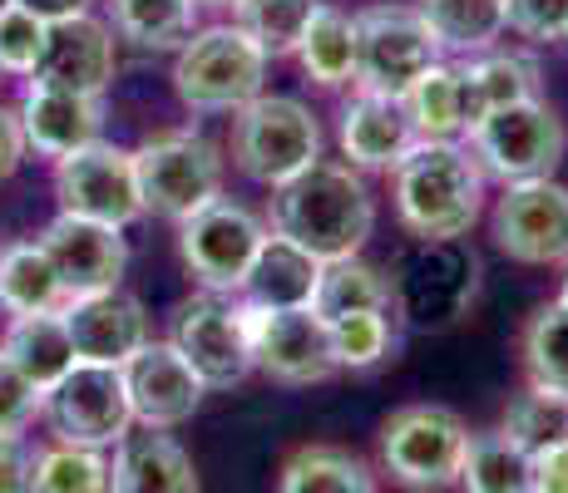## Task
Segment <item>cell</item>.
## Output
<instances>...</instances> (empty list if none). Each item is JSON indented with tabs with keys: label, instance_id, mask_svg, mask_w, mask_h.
Returning <instances> with one entry per match:
<instances>
[{
	"label": "cell",
	"instance_id": "obj_1",
	"mask_svg": "<svg viewBox=\"0 0 568 493\" xmlns=\"http://www.w3.org/2000/svg\"><path fill=\"white\" fill-rule=\"evenodd\" d=\"M376 227V197L352 163L316 158L307 173L272 193V233L312 251L316 261L362 257Z\"/></svg>",
	"mask_w": 568,
	"mask_h": 493
},
{
	"label": "cell",
	"instance_id": "obj_2",
	"mask_svg": "<svg viewBox=\"0 0 568 493\" xmlns=\"http://www.w3.org/2000/svg\"><path fill=\"white\" fill-rule=\"evenodd\" d=\"M396 213L410 237H465L485 213V168L460 138H415L396 163Z\"/></svg>",
	"mask_w": 568,
	"mask_h": 493
},
{
	"label": "cell",
	"instance_id": "obj_3",
	"mask_svg": "<svg viewBox=\"0 0 568 493\" xmlns=\"http://www.w3.org/2000/svg\"><path fill=\"white\" fill-rule=\"evenodd\" d=\"M485 261L465 237H440V243H420L390 267V301L396 316L420 331H445V326L465 321L469 306L479 296Z\"/></svg>",
	"mask_w": 568,
	"mask_h": 493
},
{
	"label": "cell",
	"instance_id": "obj_4",
	"mask_svg": "<svg viewBox=\"0 0 568 493\" xmlns=\"http://www.w3.org/2000/svg\"><path fill=\"white\" fill-rule=\"evenodd\" d=\"M233 168L243 178L277 193L297 173H307L322 158V124L302 99L292 94H257L233 114Z\"/></svg>",
	"mask_w": 568,
	"mask_h": 493
},
{
	"label": "cell",
	"instance_id": "obj_5",
	"mask_svg": "<svg viewBox=\"0 0 568 493\" xmlns=\"http://www.w3.org/2000/svg\"><path fill=\"white\" fill-rule=\"evenodd\" d=\"M267 80V54L237 25H203L179 45L173 94L193 114H237L253 104Z\"/></svg>",
	"mask_w": 568,
	"mask_h": 493
},
{
	"label": "cell",
	"instance_id": "obj_6",
	"mask_svg": "<svg viewBox=\"0 0 568 493\" xmlns=\"http://www.w3.org/2000/svg\"><path fill=\"white\" fill-rule=\"evenodd\" d=\"M465 144L479 158L485 178H499V183L554 178V168L564 163V148H568V129L559 109L539 94V99H524V104L489 109L465 134Z\"/></svg>",
	"mask_w": 568,
	"mask_h": 493
},
{
	"label": "cell",
	"instance_id": "obj_7",
	"mask_svg": "<svg viewBox=\"0 0 568 493\" xmlns=\"http://www.w3.org/2000/svg\"><path fill=\"white\" fill-rule=\"evenodd\" d=\"M134 178L144 213L183 223L223 193V153L199 129H169L134 148Z\"/></svg>",
	"mask_w": 568,
	"mask_h": 493
},
{
	"label": "cell",
	"instance_id": "obj_8",
	"mask_svg": "<svg viewBox=\"0 0 568 493\" xmlns=\"http://www.w3.org/2000/svg\"><path fill=\"white\" fill-rule=\"evenodd\" d=\"M469 424L445 404H406L381 424V469L410 493H440L460 479Z\"/></svg>",
	"mask_w": 568,
	"mask_h": 493
},
{
	"label": "cell",
	"instance_id": "obj_9",
	"mask_svg": "<svg viewBox=\"0 0 568 493\" xmlns=\"http://www.w3.org/2000/svg\"><path fill=\"white\" fill-rule=\"evenodd\" d=\"M262 243H267V223L253 207L233 203L223 193L179 223V257L199 277L203 291H223V296L243 291L247 267H253Z\"/></svg>",
	"mask_w": 568,
	"mask_h": 493
},
{
	"label": "cell",
	"instance_id": "obj_10",
	"mask_svg": "<svg viewBox=\"0 0 568 493\" xmlns=\"http://www.w3.org/2000/svg\"><path fill=\"white\" fill-rule=\"evenodd\" d=\"M435 60L445 50L415 6H371L356 16V90L400 99Z\"/></svg>",
	"mask_w": 568,
	"mask_h": 493
},
{
	"label": "cell",
	"instance_id": "obj_11",
	"mask_svg": "<svg viewBox=\"0 0 568 493\" xmlns=\"http://www.w3.org/2000/svg\"><path fill=\"white\" fill-rule=\"evenodd\" d=\"M40 420L60 444H90V449H114L134 430V410H129V390L119 366H90L74 360V370L60 386L45 390L40 400Z\"/></svg>",
	"mask_w": 568,
	"mask_h": 493
},
{
	"label": "cell",
	"instance_id": "obj_12",
	"mask_svg": "<svg viewBox=\"0 0 568 493\" xmlns=\"http://www.w3.org/2000/svg\"><path fill=\"white\" fill-rule=\"evenodd\" d=\"M237 311H243L247 341H253V366L262 376H272L277 386H322V380L336 376L332 331H326V321L312 306L272 311V306L237 296Z\"/></svg>",
	"mask_w": 568,
	"mask_h": 493
},
{
	"label": "cell",
	"instance_id": "obj_13",
	"mask_svg": "<svg viewBox=\"0 0 568 493\" xmlns=\"http://www.w3.org/2000/svg\"><path fill=\"white\" fill-rule=\"evenodd\" d=\"M169 341L179 346V356L189 360L193 376L207 390H233L257 370L243 311H237V296L199 291L193 301H183L179 316H173Z\"/></svg>",
	"mask_w": 568,
	"mask_h": 493
},
{
	"label": "cell",
	"instance_id": "obj_14",
	"mask_svg": "<svg viewBox=\"0 0 568 493\" xmlns=\"http://www.w3.org/2000/svg\"><path fill=\"white\" fill-rule=\"evenodd\" d=\"M489 233L495 247L524 267H568V188L554 178L505 183Z\"/></svg>",
	"mask_w": 568,
	"mask_h": 493
},
{
	"label": "cell",
	"instance_id": "obj_15",
	"mask_svg": "<svg viewBox=\"0 0 568 493\" xmlns=\"http://www.w3.org/2000/svg\"><path fill=\"white\" fill-rule=\"evenodd\" d=\"M54 197H60V213L90 217V223H109V227L139 223L144 197H139V178H134V148L94 138L90 148L60 158L54 163Z\"/></svg>",
	"mask_w": 568,
	"mask_h": 493
},
{
	"label": "cell",
	"instance_id": "obj_16",
	"mask_svg": "<svg viewBox=\"0 0 568 493\" xmlns=\"http://www.w3.org/2000/svg\"><path fill=\"white\" fill-rule=\"evenodd\" d=\"M119 376H124L134 424H144V430H179L183 420L199 414L207 394V386L193 376V366L179 356V346L154 341V336L119 366Z\"/></svg>",
	"mask_w": 568,
	"mask_h": 493
},
{
	"label": "cell",
	"instance_id": "obj_17",
	"mask_svg": "<svg viewBox=\"0 0 568 493\" xmlns=\"http://www.w3.org/2000/svg\"><path fill=\"white\" fill-rule=\"evenodd\" d=\"M45 247V257L54 261L64 281V296H94V291H114L124 281L129 267V243L124 227L90 223V217L60 213L45 233L36 237Z\"/></svg>",
	"mask_w": 568,
	"mask_h": 493
},
{
	"label": "cell",
	"instance_id": "obj_18",
	"mask_svg": "<svg viewBox=\"0 0 568 493\" xmlns=\"http://www.w3.org/2000/svg\"><path fill=\"white\" fill-rule=\"evenodd\" d=\"M114 70H119L114 30L84 10V16L50 20L45 25V50H40V64L30 80L100 99L109 90V80H114Z\"/></svg>",
	"mask_w": 568,
	"mask_h": 493
},
{
	"label": "cell",
	"instance_id": "obj_19",
	"mask_svg": "<svg viewBox=\"0 0 568 493\" xmlns=\"http://www.w3.org/2000/svg\"><path fill=\"white\" fill-rule=\"evenodd\" d=\"M60 316L74 341V360H90V366H124V360L149 341L144 301L129 296L124 287L94 291V296H70V301L60 306Z\"/></svg>",
	"mask_w": 568,
	"mask_h": 493
},
{
	"label": "cell",
	"instance_id": "obj_20",
	"mask_svg": "<svg viewBox=\"0 0 568 493\" xmlns=\"http://www.w3.org/2000/svg\"><path fill=\"white\" fill-rule=\"evenodd\" d=\"M16 114H20V129H26V148L40 153V158H50V163L90 148L94 138H100V124H104L100 99L74 94V90H54V84H40V80L26 84Z\"/></svg>",
	"mask_w": 568,
	"mask_h": 493
},
{
	"label": "cell",
	"instance_id": "obj_21",
	"mask_svg": "<svg viewBox=\"0 0 568 493\" xmlns=\"http://www.w3.org/2000/svg\"><path fill=\"white\" fill-rule=\"evenodd\" d=\"M336 138H342V153L352 158L356 173H390L400 158L415 148V129L400 99L390 94H371L356 90L342 104V124H336Z\"/></svg>",
	"mask_w": 568,
	"mask_h": 493
},
{
	"label": "cell",
	"instance_id": "obj_22",
	"mask_svg": "<svg viewBox=\"0 0 568 493\" xmlns=\"http://www.w3.org/2000/svg\"><path fill=\"white\" fill-rule=\"evenodd\" d=\"M114 464V493H199L193 454L169 430H134L109 449Z\"/></svg>",
	"mask_w": 568,
	"mask_h": 493
},
{
	"label": "cell",
	"instance_id": "obj_23",
	"mask_svg": "<svg viewBox=\"0 0 568 493\" xmlns=\"http://www.w3.org/2000/svg\"><path fill=\"white\" fill-rule=\"evenodd\" d=\"M460 70V90H465V134L489 114V109H505V104H524V99H539L544 80H539V64L534 54L524 50H479L455 60Z\"/></svg>",
	"mask_w": 568,
	"mask_h": 493
},
{
	"label": "cell",
	"instance_id": "obj_24",
	"mask_svg": "<svg viewBox=\"0 0 568 493\" xmlns=\"http://www.w3.org/2000/svg\"><path fill=\"white\" fill-rule=\"evenodd\" d=\"M322 267L312 251H302L297 243L287 237L267 233V243L257 247L253 267H247V281H243V301H257V306H272V311H287V306H312L316 296V281H322Z\"/></svg>",
	"mask_w": 568,
	"mask_h": 493
},
{
	"label": "cell",
	"instance_id": "obj_25",
	"mask_svg": "<svg viewBox=\"0 0 568 493\" xmlns=\"http://www.w3.org/2000/svg\"><path fill=\"white\" fill-rule=\"evenodd\" d=\"M0 356L20 370L40 394L50 386H60L74 370V341L64 331V316L45 311V316H10L6 336H0Z\"/></svg>",
	"mask_w": 568,
	"mask_h": 493
},
{
	"label": "cell",
	"instance_id": "obj_26",
	"mask_svg": "<svg viewBox=\"0 0 568 493\" xmlns=\"http://www.w3.org/2000/svg\"><path fill=\"white\" fill-rule=\"evenodd\" d=\"M297 64L316 90H346L356 84V16L336 6H316L297 40Z\"/></svg>",
	"mask_w": 568,
	"mask_h": 493
},
{
	"label": "cell",
	"instance_id": "obj_27",
	"mask_svg": "<svg viewBox=\"0 0 568 493\" xmlns=\"http://www.w3.org/2000/svg\"><path fill=\"white\" fill-rule=\"evenodd\" d=\"M70 301L64 281L54 271L40 243H10L0 247V311L6 316H45Z\"/></svg>",
	"mask_w": 568,
	"mask_h": 493
},
{
	"label": "cell",
	"instance_id": "obj_28",
	"mask_svg": "<svg viewBox=\"0 0 568 493\" xmlns=\"http://www.w3.org/2000/svg\"><path fill=\"white\" fill-rule=\"evenodd\" d=\"M430 25V35L440 40L445 54L465 60V54L495 50L499 35L509 30V10L505 0H420L415 6Z\"/></svg>",
	"mask_w": 568,
	"mask_h": 493
},
{
	"label": "cell",
	"instance_id": "obj_29",
	"mask_svg": "<svg viewBox=\"0 0 568 493\" xmlns=\"http://www.w3.org/2000/svg\"><path fill=\"white\" fill-rule=\"evenodd\" d=\"M277 493H376V474L342 444H302L282 464Z\"/></svg>",
	"mask_w": 568,
	"mask_h": 493
},
{
	"label": "cell",
	"instance_id": "obj_30",
	"mask_svg": "<svg viewBox=\"0 0 568 493\" xmlns=\"http://www.w3.org/2000/svg\"><path fill=\"white\" fill-rule=\"evenodd\" d=\"M415 138H465V90L455 60H435L420 80L400 94Z\"/></svg>",
	"mask_w": 568,
	"mask_h": 493
},
{
	"label": "cell",
	"instance_id": "obj_31",
	"mask_svg": "<svg viewBox=\"0 0 568 493\" xmlns=\"http://www.w3.org/2000/svg\"><path fill=\"white\" fill-rule=\"evenodd\" d=\"M312 311L322 316V321H336V316H352V311H390L396 316L390 277L362 257L326 261L322 281H316V296H312Z\"/></svg>",
	"mask_w": 568,
	"mask_h": 493
},
{
	"label": "cell",
	"instance_id": "obj_32",
	"mask_svg": "<svg viewBox=\"0 0 568 493\" xmlns=\"http://www.w3.org/2000/svg\"><path fill=\"white\" fill-rule=\"evenodd\" d=\"M199 25V0H109V30L144 50H179Z\"/></svg>",
	"mask_w": 568,
	"mask_h": 493
},
{
	"label": "cell",
	"instance_id": "obj_33",
	"mask_svg": "<svg viewBox=\"0 0 568 493\" xmlns=\"http://www.w3.org/2000/svg\"><path fill=\"white\" fill-rule=\"evenodd\" d=\"M455 484L465 493H529V454L505 430H479L469 434Z\"/></svg>",
	"mask_w": 568,
	"mask_h": 493
},
{
	"label": "cell",
	"instance_id": "obj_34",
	"mask_svg": "<svg viewBox=\"0 0 568 493\" xmlns=\"http://www.w3.org/2000/svg\"><path fill=\"white\" fill-rule=\"evenodd\" d=\"M30 493H114L109 449L50 440L45 449H36V484H30Z\"/></svg>",
	"mask_w": 568,
	"mask_h": 493
},
{
	"label": "cell",
	"instance_id": "obj_35",
	"mask_svg": "<svg viewBox=\"0 0 568 493\" xmlns=\"http://www.w3.org/2000/svg\"><path fill=\"white\" fill-rule=\"evenodd\" d=\"M316 6H322V0H237L233 25L243 30L267 60H282V54L297 50V40H302V30H307Z\"/></svg>",
	"mask_w": 568,
	"mask_h": 493
},
{
	"label": "cell",
	"instance_id": "obj_36",
	"mask_svg": "<svg viewBox=\"0 0 568 493\" xmlns=\"http://www.w3.org/2000/svg\"><path fill=\"white\" fill-rule=\"evenodd\" d=\"M524 370L529 386L568 400V311L559 301L534 311V321L524 326Z\"/></svg>",
	"mask_w": 568,
	"mask_h": 493
},
{
	"label": "cell",
	"instance_id": "obj_37",
	"mask_svg": "<svg viewBox=\"0 0 568 493\" xmlns=\"http://www.w3.org/2000/svg\"><path fill=\"white\" fill-rule=\"evenodd\" d=\"M499 430L515 440L524 454H544L549 444L568 440V400L564 394H549L539 386H529L524 394H515L505 410V420H499Z\"/></svg>",
	"mask_w": 568,
	"mask_h": 493
},
{
	"label": "cell",
	"instance_id": "obj_38",
	"mask_svg": "<svg viewBox=\"0 0 568 493\" xmlns=\"http://www.w3.org/2000/svg\"><path fill=\"white\" fill-rule=\"evenodd\" d=\"M326 331H332L336 370H371L390 356V346H396V316L390 311H352V316L326 321Z\"/></svg>",
	"mask_w": 568,
	"mask_h": 493
},
{
	"label": "cell",
	"instance_id": "obj_39",
	"mask_svg": "<svg viewBox=\"0 0 568 493\" xmlns=\"http://www.w3.org/2000/svg\"><path fill=\"white\" fill-rule=\"evenodd\" d=\"M40 50H45V20H36L20 6L0 10V70L30 80L40 64Z\"/></svg>",
	"mask_w": 568,
	"mask_h": 493
},
{
	"label": "cell",
	"instance_id": "obj_40",
	"mask_svg": "<svg viewBox=\"0 0 568 493\" xmlns=\"http://www.w3.org/2000/svg\"><path fill=\"white\" fill-rule=\"evenodd\" d=\"M509 30L534 45H564L568 40V0H505Z\"/></svg>",
	"mask_w": 568,
	"mask_h": 493
},
{
	"label": "cell",
	"instance_id": "obj_41",
	"mask_svg": "<svg viewBox=\"0 0 568 493\" xmlns=\"http://www.w3.org/2000/svg\"><path fill=\"white\" fill-rule=\"evenodd\" d=\"M40 400H45V394H40L6 356H0V430L26 434V424L40 414Z\"/></svg>",
	"mask_w": 568,
	"mask_h": 493
},
{
	"label": "cell",
	"instance_id": "obj_42",
	"mask_svg": "<svg viewBox=\"0 0 568 493\" xmlns=\"http://www.w3.org/2000/svg\"><path fill=\"white\" fill-rule=\"evenodd\" d=\"M36 484V449L26 444V434L0 430V493H30Z\"/></svg>",
	"mask_w": 568,
	"mask_h": 493
},
{
	"label": "cell",
	"instance_id": "obj_43",
	"mask_svg": "<svg viewBox=\"0 0 568 493\" xmlns=\"http://www.w3.org/2000/svg\"><path fill=\"white\" fill-rule=\"evenodd\" d=\"M529 493H568V440L529 459Z\"/></svg>",
	"mask_w": 568,
	"mask_h": 493
},
{
	"label": "cell",
	"instance_id": "obj_44",
	"mask_svg": "<svg viewBox=\"0 0 568 493\" xmlns=\"http://www.w3.org/2000/svg\"><path fill=\"white\" fill-rule=\"evenodd\" d=\"M26 129H20V114L10 104H0V183L26 163Z\"/></svg>",
	"mask_w": 568,
	"mask_h": 493
},
{
	"label": "cell",
	"instance_id": "obj_45",
	"mask_svg": "<svg viewBox=\"0 0 568 493\" xmlns=\"http://www.w3.org/2000/svg\"><path fill=\"white\" fill-rule=\"evenodd\" d=\"M10 6H20V10H30L36 20H70V16H84L90 10V0H10Z\"/></svg>",
	"mask_w": 568,
	"mask_h": 493
},
{
	"label": "cell",
	"instance_id": "obj_46",
	"mask_svg": "<svg viewBox=\"0 0 568 493\" xmlns=\"http://www.w3.org/2000/svg\"><path fill=\"white\" fill-rule=\"evenodd\" d=\"M559 306H564V311H568V277H564V291H559Z\"/></svg>",
	"mask_w": 568,
	"mask_h": 493
},
{
	"label": "cell",
	"instance_id": "obj_47",
	"mask_svg": "<svg viewBox=\"0 0 568 493\" xmlns=\"http://www.w3.org/2000/svg\"><path fill=\"white\" fill-rule=\"evenodd\" d=\"M199 6H237V0H199Z\"/></svg>",
	"mask_w": 568,
	"mask_h": 493
},
{
	"label": "cell",
	"instance_id": "obj_48",
	"mask_svg": "<svg viewBox=\"0 0 568 493\" xmlns=\"http://www.w3.org/2000/svg\"><path fill=\"white\" fill-rule=\"evenodd\" d=\"M6 6H10V0H0V10H6Z\"/></svg>",
	"mask_w": 568,
	"mask_h": 493
}]
</instances>
